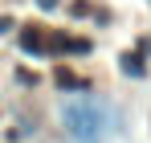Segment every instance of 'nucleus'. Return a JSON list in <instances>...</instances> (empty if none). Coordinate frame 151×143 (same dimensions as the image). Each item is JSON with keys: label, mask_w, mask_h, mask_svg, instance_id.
<instances>
[{"label": "nucleus", "mask_w": 151, "mask_h": 143, "mask_svg": "<svg viewBox=\"0 0 151 143\" xmlns=\"http://www.w3.org/2000/svg\"><path fill=\"white\" fill-rule=\"evenodd\" d=\"M45 49H61V53H86V49H90V41H86V37H61V33H53V37H45Z\"/></svg>", "instance_id": "1"}, {"label": "nucleus", "mask_w": 151, "mask_h": 143, "mask_svg": "<svg viewBox=\"0 0 151 143\" xmlns=\"http://www.w3.org/2000/svg\"><path fill=\"white\" fill-rule=\"evenodd\" d=\"M53 78H57V86H65V90H86V82H82L74 70H65V66H57V70H53Z\"/></svg>", "instance_id": "2"}, {"label": "nucleus", "mask_w": 151, "mask_h": 143, "mask_svg": "<svg viewBox=\"0 0 151 143\" xmlns=\"http://www.w3.org/2000/svg\"><path fill=\"white\" fill-rule=\"evenodd\" d=\"M21 45H25L29 53H45V33H41V29H25V33H21Z\"/></svg>", "instance_id": "3"}, {"label": "nucleus", "mask_w": 151, "mask_h": 143, "mask_svg": "<svg viewBox=\"0 0 151 143\" xmlns=\"http://www.w3.org/2000/svg\"><path fill=\"white\" fill-rule=\"evenodd\" d=\"M123 70H127V74H135V78H139V74H143V61H139L135 53H127V57H123Z\"/></svg>", "instance_id": "4"}, {"label": "nucleus", "mask_w": 151, "mask_h": 143, "mask_svg": "<svg viewBox=\"0 0 151 143\" xmlns=\"http://www.w3.org/2000/svg\"><path fill=\"white\" fill-rule=\"evenodd\" d=\"M53 4H57V0H41V8H53Z\"/></svg>", "instance_id": "5"}]
</instances>
